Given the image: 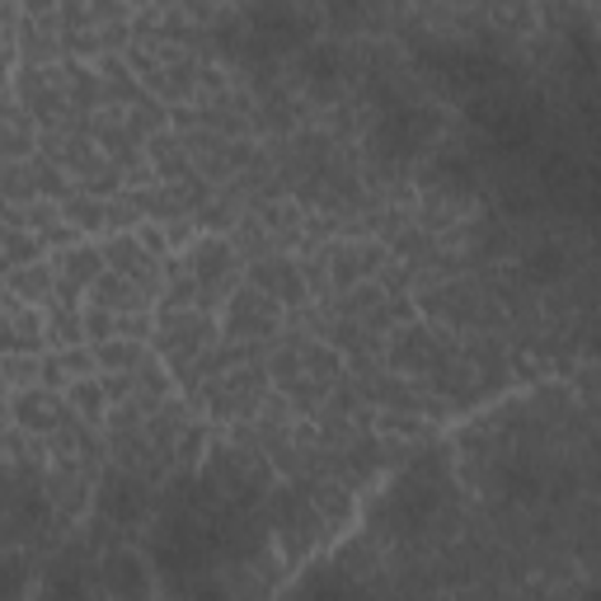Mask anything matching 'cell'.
<instances>
[{
  "label": "cell",
  "instance_id": "cell-11",
  "mask_svg": "<svg viewBox=\"0 0 601 601\" xmlns=\"http://www.w3.org/2000/svg\"><path fill=\"white\" fill-rule=\"evenodd\" d=\"M62 216H67V222H75L80 231H94V226H104V222H109V207L90 203V197H75V203H71Z\"/></svg>",
  "mask_w": 601,
  "mask_h": 601
},
{
  "label": "cell",
  "instance_id": "cell-3",
  "mask_svg": "<svg viewBox=\"0 0 601 601\" xmlns=\"http://www.w3.org/2000/svg\"><path fill=\"white\" fill-rule=\"evenodd\" d=\"M104 273H109V264H104V249L75 245V249H67V254H62V277H67V283H75L80 292L94 287Z\"/></svg>",
  "mask_w": 601,
  "mask_h": 601
},
{
  "label": "cell",
  "instance_id": "cell-7",
  "mask_svg": "<svg viewBox=\"0 0 601 601\" xmlns=\"http://www.w3.org/2000/svg\"><path fill=\"white\" fill-rule=\"evenodd\" d=\"M71 405L85 414V418H99L109 405V390H104V376H75V386H71Z\"/></svg>",
  "mask_w": 601,
  "mask_h": 601
},
{
  "label": "cell",
  "instance_id": "cell-17",
  "mask_svg": "<svg viewBox=\"0 0 601 601\" xmlns=\"http://www.w3.org/2000/svg\"><path fill=\"white\" fill-rule=\"evenodd\" d=\"M592 357H601V334H597V344H592Z\"/></svg>",
  "mask_w": 601,
  "mask_h": 601
},
{
  "label": "cell",
  "instance_id": "cell-8",
  "mask_svg": "<svg viewBox=\"0 0 601 601\" xmlns=\"http://www.w3.org/2000/svg\"><path fill=\"white\" fill-rule=\"evenodd\" d=\"M57 283H62V273H52V268H14L10 273V292L14 296H48Z\"/></svg>",
  "mask_w": 601,
  "mask_h": 601
},
{
  "label": "cell",
  "instance_id": "cell-14",
  "mask_svg": "<svg viewBox=\"0 0 601 601\" xmlns=\"http://www.w3.org/2000/svg\"><path fill=\"white\" fill-rule=\"evenodd\" d=\"M277 277H287V264H283V258H277V264L264 273V268H258L254 273V283H264V287H277ZM296 296H306V287H300V283H287V296L283 300H296Z\"/></svg>",
  "mask_w": 601,
  "mask_h": 601
},
{
  "label": "cell",
  "instance_id": "cell-10",
  "mask_svg": "<svg viewBox=\"0 0 601 601\" xmlns=\"http://www.w3.org/2000/svg\"><path fill=\"white\" fill-rule=\"evenodd\" d=\"M428 363H432L428 334H418V344H409V334H399V344H395V367H428Z\"/></svg>",
  "mask_w": 601,
  "mask_h": 601
},
{
  "label": "cell",
  "instance_id": "cell-15",
  "mask_svg": "<svg viewBox=\"0 0 601 601\" xmlns=\"http://www.w3.org/2000/svg\"><path fill=\"white\" fill-rule=\"evenodd\" d=\"M142 334H151V319L146 315H118V338H132V344H142Z\"/></svg>",
  "mask_w": 601,
  "mask_h": 601
},
{
  "label": "cell",
  "instance_id": "cell-5",
  "mask_svg": "<svg viewBox=\"0 0 601 601\" xmlns=\"http://www.w3.org/2000/svg\"><path fill=\"white\" fill-rule=\"evenodd\" d=\"M522 273H527V283H559L564 277V249L559 245H540V249H531L527 254V264H522Z\"/></svg>",
  "mask_w": 601,
  "mask_h": 601
},
{
  "label": "cell",
  "instance_id": "cell-2",
  "mask_svg": "<svg viewBox=\"0 0 601 601\" xmlns=\"http://www.w3.org/2000/svg\"><path fill=\"white\" fill-rule=\"evenodd\" d=\"M142 503H146V493H142V485H132V479H109L104 485V493H99V508H104L113 522H136L142 517Z\"/></svg>",
  "mask_w": 601,
  "mask_h": 601
},
{
  "label": "cell",
  "instance_id": "cell-9",
  "mask_svg": "<svg viewBox=\"0 0 601 601\" xmlns=\"http://www.w3.org/2000/svg\"><path fill=\"white\" fill-rule=\"evenodd\" d=\"M226 264H231V249L222 245V240H212V245H197V254H193V277H197V283H216V277L226 273Z\"/></svg>",
  "mask_w": 601,
  "mask_h": 601
},
{
  "label": "cell",
  "instance_id": "cell-16",
  "mask_svg": "<svg viewBox=\"0 0 601 601\" xmlns=\"http://www.w3.org/2000/svg\"><path fill=\"white\" fill-rule=\"evenodd\" d=\"M71 90L80 94V99H85V104H90V99H94V90H99V75L90 71V67H71Z\"/></svg>",
  "mask_w": 601,
  "mask_h": 601
},
{
  "label": "cell",
  "instance_id": "cell-6",
  "mask_svg": "<svg viewBox=\"0 0 601 601\" xmlns=\"http://www.w3.org/2000/svg\"><path fill=\"white\" fill-rule=\"evenodd\" d=\"M14 418L24 428H33V432H52L57 424H62V418H57V405H52L48 395H29V399L14 395Z\"/></svg>",
  "mask_w": 601,
  "mask_h": 601
},
{
  "label": "cell",
  "instance_id": "cell-13",
  "mask_svg": "<svg viewBox=\"0 0 601 601\" xmlns=\"http://www.w3.org/2000/svg\"><path fill=\"white\" fill-rule=\"evenodd\" d=\"M104 85H109V94L136 99V85H132V80H128V67H123V62H104Z\"/></svg>",
  "mask_w": 601,
  "mask_h": 601
},
{
  "label": "cell",
  "instance_id": "cell-1",
  "mask_svg": "<svg viewBox=\"0 0 601 601\" xmlns=\"http://www.w3.org/2000/svg\"><path fill=\"white\" fill-rule=\"evenodd\" d=\"M104 583H109V592L118 601H136V597H146L151 573H146V564L132 550H118V554L104 559Z\"/></svg>",
  "mask_w": 601,
  "mask_h": 601
},
{
  "label": "cell",
  "instance_id": "cell-4",
  "mask_svg": "<svg viewBox=\"0 0 601 601\" xmlns=\"http://www.w3.org/2000/svg\"><path fill=\"white\" fill-rule=\"evenodd\" d=\"M142 344H132V338H109V344H94V363L99 371H136L142 367Z\"/></svg>",
  "mask_w": 601,
  "mask_h": 601
},
{
  "label": "cell",
  "instance_id": "cell-12",
  "mask_svg": "<svg viewBox=\"0 0 601 601\" xmlns=\"http://www.w3.org/2000/svg\"><path fill=\"white\" fill-rule=\"evenodd\" d=\"M357 258H363V254H353V249H344V254H338V258H334V287H353V283H357V277H363V273H367L363 264H357Z\"/></svg>",
  "mask_w": 601,
  "mask_h": 601
}]
</instances>
